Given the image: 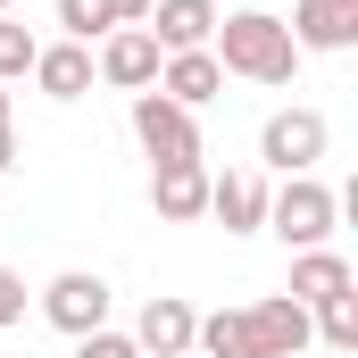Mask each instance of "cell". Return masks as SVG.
I'll list each match as a JSON object with an SVG mask.
<instances>
[{
  "label": "cell",
  "instance_id": "19",
  "mask_svg": "<svg viewBox=\"0 0 358 358\" xmlns=\"http://www.w3.org/2000/svg\"><path fill=\"white\" fill-rule=\"evenodd\" d=\"M76 358H142V350H134V334L100 325V334H84V342H76Z\"/></svg>",
  "mask_w": 358,
  "mask_h": 358
},
{
  "label": "cell",
  "instance_id": "24",
  "mask_svg": "<svg viewBox=\"0 0 358 358\" xmlns=\"http://www.w3.org/2000/svg\"><path fill=\"white\" fill-rule=\"evenodd\" d=\"M8 8H17V0H0V17H8Z\"/></svg>",
  "mask_w": 358,
  "mask_h": 358
},
{
  "label": "cell",
  "instance_id": "12",
  "mask_svg": "<svg viewBox=\"0 0 358 358\" xmlns=\"http://www.w3.org/2000/svg\"><path fill=\"white\" fill-rule=\"evenodd\" d=\"M150 92H167L176 108H192V117H200V108L225 92V67H217V50H167V59H159V84H150Z\"/></svg>",
  "mask_w": 358,
  "mask_h": 358
},
{
  "label": "cell",
  "instance_id": "5",
  "mask_svg": "<svg viewBox=\"0 0 358 358\" xmlns=\"http://www.w3.org/2000/svg\"><path fill=\"white\" fill-rule=\"evenodd\" d=\"M42 317H50L67 342H84V334H100V325H108V283H100V275H84V267L50 275V283H42Z\"/></svg>",
  "mask_w": 358,
  "mask_h": 358
},
{
  "label": "cell",
  "instance_id": "16",
  "mask_svg": "<svg viewBox=\"0 0 358 358\" xmlns=\"http://www.w3.org/2000/svg\"><path fill=\"white\" fill-rule=\"evenodd\" d=\"M308 334H317L325 350H358V292L325 300V308H308Z\"/></svg>",
  "mask_w": 358,
  "mask_h": 358
},
{
  "label": "cell",
  "instance_id": "8",
  "mask_svg": "<svg viewBox=\"0 0 358 358\" xmlns=\"http://www.w3.org/2000/svg\"><path fill=\"white\" fill-rule=\"evenodd\" d=\"M242 325H250V358H300L317 334H308V308L300 300H283V292H267V300H250L242 308Z\"/></svg>",
  "mask_w": 358,
  "mask_h": 358
},
{
  "label": "cell",
  "instance_id": "6",
  "mask_svg": "<svg viewBox=\"0 0 358 358\" xmlns=\"http://www.w3.org/2000/svg\"><path fill=\"white\" fill-rule=\"evenodd\" d=\"M159 42H150V25H117V34H100V59H92V76L117 92H150L159 84Z\"/></svg>",
  "mask_w": 358,
  "mask_h": 358
},
{
  "label": "cell",
  "instance_id": "14",
  "mask_svg": "<svg viewBox=\"0 0 358 358\" xmlns=\"http://www.w3.org/2000/svg\"><path fill=\"white\" fill-rule=\"evenodd\" d=\"M342 292H358V275H350L342 250H292V292H283V300L325 308V300H342Z\"/></svg>",
  "mask_w": 358,
  "mask_h": 358
},
{
  "label": "cell",
  "instance_id": "21",
  "mask_svg": "<svg viewBox=\"0 0 358 358\" xmlns=\"http://www.w3.org/2000/svg\"><path fill=\"white\" fill-rule=\"evenodd\" d=\"M108 17H117V25H142V17H150V0H108Z\"/></svg>",
  "mask_w": 358,
  "mask_h": 358
},
{
  "label": "cell",
  "instance_id": "1",
  "mask_svg": "<svg viewBox=\"0 0 358 358\" xmlns=\"http://www.w3.org/2000/svg\"><path fill=\"white\" fill-rule=\"evenodd\" d=\"M208 50H217V67L242 76V84H292V67H300L283 17H267V8H234V17H217Z\"/></svg>",
  "mask_w": 358,
  "mask_h": 358
},
{
  "label": "cell",
  "instance_id": "9",
  "mask_svg": "<svg viewBox=\"0 0 358 358\" xmlns=\"http://www.w3.org/2000/svg\"><path fill=\"white\" fill-rule=\"evenodd\" d=\"M150 208H159V225H200L208 217V159H159L150 167Z\"/></svg>",
  "mask_w": 358,
  "mask_h": 358
},
{
  "label": "cell",
  "instance_id": "3",
  "mask_svg": "<svg viewBox=\"0 0 358 358\" xmlns=\"http://www.w3.org/2000/svg\"><path fill=\"white\" fill-rule=\"evenodd\" d=\"M325 142H334V125L317 108H275L267 125H259V159H267L275 176H317Z\"/></svg>",
  "mask_w": 358,
  "mask_h": 358
},
{
  "label": "cell",
  "instance_id": "18",
  "mask_svg": "<svg viewBox=\"0 0 358 358\" xmlns=\"http://www.w3.org/2000/svg\"><path fill=\"white\" fill-rule=\"evenodd\" d=\"M34 50H42V42H34L17 17H0V84H8V76H34Z\"/></svg>",
  "mask_w": 358,
  "mask_h": 358
},
{
  "label": "cell",
  "instance_id": "4",
  "mask_svg": "<svg viewBox=\"0 0 358 358\" xmlns=\"http://www.w3.org/2000/svg\"><path fill=\"white\" fill-rule=\"evenodd\" d=\"M134 142L150 150V167H159V159H208V150H200V117L176 108L167 92H134Z\"/></svg>",
  "mask_w": 358,
  "mask_h": 358
},
{
  "label": "cell",
  "instance_id": "10",
  "mask_svg": "<svg viewBox=\"0 0 358 358\" xmlns=\"http://www.w3.org/2000/svg\"><path fill=\"white\" fill-rule=\"evenodd\" d=\"M208 217H217L225 234H267V176H259V167L208 176Z\"/></svg>",
  "mask_w": 358,
  "mask_h": 358
},
{
  "label": "cell",
  "instance_id": "23",
  "mask_svg": "<svg viewBox=\"0 0 358 358\" xmlns=\"http://www.w3.org/2000/svg\"><path fill=\"white\" fill-rule=\"evenodd\" d=\"M0 125H8V84H0Z\"/></svg>",
  "mask_w": 358,
  "mask_h": 358
},
{
  "label": "cell",
  "instance_id": "2",
  "mask_svg": "<svg viewBox=\"0 0 358 358\" xmlns=\"http://www.w3.org/2000/svg\"><path fill=\"white\" fill-rule=\"evenodd\" d=\"M342 217V192H325L317 176H283V192H267V234L283 250H325Z\"/></svg>",
  "mask_w": 358,
  "mask_h": 358
},
{
  "label": "cell",
  "instance_id": "11",
  "mask_svg": "<svg viewBox=\"0 0 358 358\" xmlns=\"http://www.w3.org/2000/svg\"><path fill=\"white\" fill-rule=\"evenodd\" d=\"M283 34H292L300 59H308V50H350L358 42V0H300V8L283 17Z\"/></svg>",
  "mask_w": 358,
  "mask_h": 358
},
{
  "label": "cell",
  "instance_id": "15",
  "mask_svg": "<svg viewBox=\"0 0 358 358\" xmlns=\"http://www.w3.org/2000/svg\"><path fill=\"white\" fill-rule=\"evenodd\" d=\"M34 92L42 100H84L92 92V42H42L34 50Z\"/></svg>",
  "mask_w": 358,
  "mask_h": 358
},
{
  "label": "cell",
  "instance_id": "7",
  "mask_svg": "<svg viewBox=\"0 0 358 358\" xmlns=\"http://www.w3.org/2000/svg\"><path fill=\"white\" fill-rule=\"evenodd\" d=\"M192 325H200V308L183 292H150L142 317H134V350L142 358H192Z\"/></svg>",
  "mask_w": 358,
  "mask_h": 358
},
{
  "label": "cell",
  "instance_id": "13",
  "mask_svg": "<svg viewBox=\"0 0 358 358\" xmlns=\"http://www.w3.org/2000/svg\"><path fill=\"white\" fill-rule=\"evenodd\" d=\"M150 42L159 50H208V34H217V0H150Z\"/></svg>",
  "mask_w": 358,
  "mask_h": 358
},
{
  "label": "cell",
  "instance_id": "22",
  "mask_svg": "<svg viewBox=\"0 0 358 358\" xmlns=\"http://www.w3.org/2000/svg\"><path fill=\"white\" fill-rule=\"evenodd\" d=\"M17 167V125H0V176Z\"/></svg>",
  "mask_w": 358,
  "mask_h": 358
},
{
  "label": "cell",
  "instance_id": "20",
  "mask_svg": "<svg viewBox=\"0 0 358 358\" xmlns=\"http://www.w3.org/2000/svg\"><path fill=\"white\" fill-rule=\"evenodd\" d=\"M17 317H25V275L0 267V325H17Z\"/></svg>",
  "mask_w": 358,
  "mask_h": 358
},
{
  "label": "cell",
  "instance_id": "17",
  "mask_svg": "<svg viewBox=\"0 0 358 358\" xmlns=\"http://www.w3.org/2000/svg\"><path fill=\"white\" fill-rule=\"evenodd\" d=\"M59 25H67V42H92V34H117L108 0H59Z\"/></svg>",
  "mask_w": 358,
  "mask_h": 358
}]
</instances>
